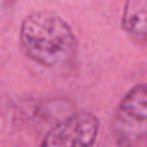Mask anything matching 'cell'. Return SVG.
Instances as JSON below:
<instances>
[{
  "label": "cell",
  "instance_id": "1",
  "mask_svg": "<svg viewBox=\"0 0 147 147\" xmlns=\"http://www.w3.org/2000/svg\"><path fill=\"white\" fill-rule=\"evenodd\" d=\"M19 47L30 61L54 67L76 54L78 38L73 26L57 12L36 11L21 21Z\"/></svg>",
  "mask_w": 147,
  "mask_h": 147
},
{
  "label": "cell",
  "instance_id": "2",
  "mask_svg": "<svg viewBox=\"0 0 147 147\" xmlns=\"http://www.w3.org/2000/svg\"><path fill=\"white\" fill-rule=\"evenodd\" d=\"M113 137L118 147H137L147 137V87L133 85L119 100L113 118Z\"/></svg>",
  "mask_w": 147,
  "mask_h": 147
},
{
  "label": "cell",
  "instance_id": "3",
  "mask_svg": "<svg viewBox=\"0 0 147 147\" xmlns=\"http://www.w3.org/2000/svg\"><path fill=\"white\" fill-rule=\"evenodd\" d=\"M100 133V119L90 111L73 113L54 125L40 147H94Z\"/></svg>",
  "mask_w": 147,
  "mask_h": 147
},
{
  "label": "cell",
  "instance_id": "4",
  "mask_svg": "<svg viewBox=\"0 0 147 147\" xmlns=\"http://www.w3.org/2000/svg\"><path fill=\"white\" fill-rule=\"evenodd\" d=\"M121 28L137 43H144L147 38V2L128 0L121 14Z\"/></svg>",
  "mask_w": 147,
  "mask_h": 147
}]
</instances>
